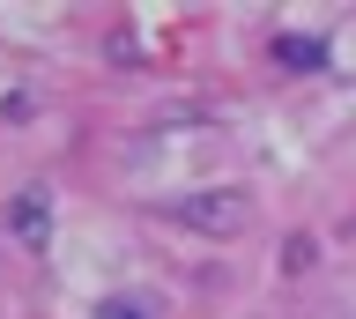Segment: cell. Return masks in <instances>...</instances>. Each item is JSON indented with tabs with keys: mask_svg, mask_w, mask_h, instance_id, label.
Instances as JSON below:
<instances>
[{
	"mask_svg": "<svg viewBox=\"0 0 356 319\" xmlns=\"http://www.w3.org/2000/svg\"><path fill=\"white\" fill-rule=\"evenodd\" d=\"M171 215L200 238H238V230H252V193L245 186H193L171 201Z\"/></svg>",
	"mask_w": 356,
	"mask_h": 319,
	"instance_id": "obj_1",
	"label": "cell"
},
{
	"mask_svg": "<svg viewBox=\"0 0 356 319\" xmlns=\"http://www.w3.org/2000/svg\"><path fill=\"white\" fill-rule=\"evenodd\" d=\"M8 223H15L22 245H44V238H52V201H44V186H22L15 201H8Z\"/></svg>",
	"mask_w": 356,
	"mask_h": 319,
	"instance_id": "obj_2",
	"label": "cell"
},
{
	"mask_svg": "<svg viewBox=\"0 0 356 319\" xmlns=\"http://www.w3.org/2000/svg\"><path fill=\"white\" fill-rule=\"evenodd\" d=\"M275 60H282V67H327V52H319V45H312V38H275Z\"/></svg>",
	"mask_w": 356,
	"mask_h": 319,
	"instance_id": "obj_3",
	"label": "cell"
},
{
	"mask_svg": "<svg viewBox=\"0 0 356 319\" xmlns=\"http://www.w3.org/2000/svg\"><path fill=\"white\" fill-rule=\"evenodd\" d=\"M97 319H149V304H141V297H104Z\"/></svg>",
	"mask_w": 356,
	"mask_h": 319,
	"instance_id": "obj_4",
	"label": "cell"
}]
</instances>
